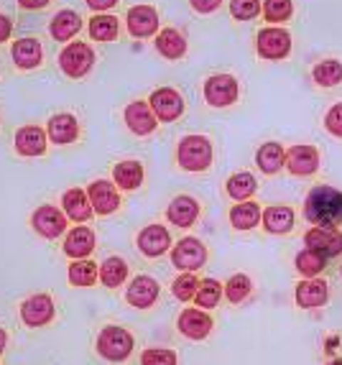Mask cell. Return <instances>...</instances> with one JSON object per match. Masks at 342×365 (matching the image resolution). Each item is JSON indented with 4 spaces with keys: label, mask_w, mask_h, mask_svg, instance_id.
<instances>
[{
    "label": "cell",
    "mask_w": 342,
    "mask_h": 365,
    "mask_svg": "<svg viewBox=\"0 0 342 365\" xmlns=\"http://www.w3.org/2000/svg\"><path fill=\"white\" fill-rule=\"evenodd\" d=\"M125 299L135 309H148L159 299V281L151 279V276H135L130 281V287L125 289Z\"/></svg>",
    "instance_id": "14"
},
{
    "label": "cell",
    "mask_w": 342,
    "mask_h": 365,
    "mask_svg": "<svg viewBox=\"0 0 342 365\" xmlns=\"http://www.w3.org/2000/svg\"><path fill=\"white\" fill-rule=\"evenodd\" d=\"M6 332H3V329H0V353H3V350H6Z\"/></svg>",
    "instance_id": "49"
},
{
    "label": "cell",
    "mask_w": 342,
    "mask_h": 365,
    "mask_svg": "<svg viewBox=\"0 0 342 365\" xmlns=\"http://www.w3.org/2000/svg\"><path fill=\"white\" fill-rule=\"evenodd\" d=\"M92 64H95V51H92V46H90V43H85V41L67 43V46H64V51L59 54L61 72L67 74V77H72V79L85 77V74L92 69Z\"/></svg>",
    "instance_id": "4"
},
{
    "label": "cell",
    "mask_w": 342,
    "mask_h": 365,
    "mask_svg": "<svg viewBox=\"0 0 342 365\" xmlns=\"http://www.w3.org/2000/svg\"><path fill=\"white\" fill-rule=\"evenodd\" d=\"M8 36H11V21L6 16H0V43L8 41Z\"/></svg>",
    "instance_id": "47"
},
{
    "label": "cell",
    "mask_w": 342,
    "mask_h": 365,
    "mask_svg": "<svg viewBox=\"0 0 342 365\" xmlns=\"http://www.w3.org/2000/svg\"><path fill=\"white\" fill-rule=\"evenodd\" d=\"M225 189H227V195H230V200L248 202L253 195H256L258 182H256V177H253L251 171H238V174H232V177L227 179Z\"/></svg>",
    "instance_id": "31"
},
{
    "label": "cell",
    "mask_w": 342,
    "mask_h": 365,
    "mask_svg": "<svg viewBox=\"0 0 342 365\" xmlns=\"http://www.w3.org/2000/svg\"><path fill=\"white\" fill-rule=\"evenodd\" d=\"M222 6V0H192V8L197 13H212Z\"/></svg>",
    "instance_id": "45"
},
{
    "label": "cell",
    "mask_w": 342,
    "mask_h": 365,
    "mask_svg": "<svg viewBox=\"0 0 342 365\" xmlns=\"http://www.w3.org/2000/svg\"><path fill=\"white\" fill-rule=\"evenodd\" d=\"M294 3L291 0H263V19L269 24H284L291 19Z\"/></svg>",
    "instance_id": "40"
},
{
    "label": "cell",
    "mask_w": 342,
    "mask_h": 365,
    "mask_svg": "<svg viewBox=\"0 0 342 365\" xmlns=\"http://www.w3.org/2000/svg\"><path fill=\"white\" fill-rule=\"evenodd\" d=\"M82 29V19H80V13H74V11H59L51 19V36L56 38V41H69V38L74 36V34H80Z\"/></svg>",
    "instance_id": "28"
},
{
    "label": "cell",
    "mask_w": 342,
    "mask_h": 365,
    "mask_svg": "<svg viewBox=\"0 0 342 365\" xmlns=\"http://www.w3.org/2000/svg\"><path fill=\"white\" fill-rule=\"evenodd\" d=\"M138 248H141L143 256L148 258H159L164 256L166 250L171 248V235L164 225H148L138 235Z\"/></svg>",
    "instance_id": "19"
},
{
    "label": "cell",
    "mask_w": 342,
    "mask_h": 365,
    "mask_svg": "<svg viewBox=\"0 0 342 365\" xmlns=\"http://www.w3.org/2000/svg\"><path fill=\"white\" fill-rule=\"evenodd\" d=\"M327 299H330V287H327L324 279L299 281V287H296V304L301 309H319V307L327 304Z\"/></svg>",
    "instance_id": "17"
},
{
    "label": "cell",
    "mask_w": 342,
    "mask_h": 365,
    "mask_svg": "<svg viewBox=\"0 0 342 365\" xmlns=\"http://www.w3.org/2000/svg\"><path fill=\"white\" fill-rule=\"evenodd\" d=\"M240 85L232 74H212V77L204 82V100H207L212 108H227L238 100Z\"/></svg>",
    "instance_id": "7"
},
{
    "label": "cell",
    "mask_w": 342,
    "mask_h": 365,
    "mask_svg": "<svg viewBox=\"0 0 342 365\" xmlns=\"http://www.w3.org/2000/svg\"><path fill=\"white\" fill-rule=\"evenodd\" d=\"M98 263L85 261V258H80V261H74L69 266V281H72L74 287H92L98 281Z\"/></svg>",
    "instance_id": "36"
},
{
    "label": "cell",
    "mask_w": 342,
    "mask_h": 365,
    "mask_svg": "<svg viewBox=\"0 0 342 365\" xmlns=\"http://www.w3.org/2000/svg\"><path fill=\"white\" fill-rule=\"evenodd\" d=\"M13 61L19 64L21 69H33L41 64V43L36 41V38H21V41L13 43Z\"/></svg>",
    "instance_id": "27"
},
{
    "label": "cell",
    "mask_w": 342,
    "mask_h": 365,
    "mask_svg": "<svg viewBox=\"0 0 342 365\" xmlns=\"http://www.w3.org/2000/svg\"><path fill=\"white\" fill-rule=\"evenodd\" d=\"M148 105H151L153 115L164 123L177 120V118L184 113V98L177 90H171V87H161V90L153 92Z\"/></svg>",
    "instance_id": "8"
},
{
    "label": "cell",
    "mask_w": 342,
    "mask_h": 365,
    "mask_svg": "<svg viewBox=\"0 0 342 365\" xmlns=\"http://www.w3.org/2000/svg\"><path fill=\"white\" fill-rule=\"evenodd\" d=\"M204 261H207V248H204V243H202L200 237H184V240H179L171 248V263L179 271L192 274V271L204 266Z\"/></svg>",
    "instance_id": "6"
},
{
    "label": "cell",
    "mask_w": 342,
    "mask_h": 365,
    "mask_svg": "<svg viewBox=\"0 0 342 365\" xmlns=\"http://www.w3.org/2000/svg\"><path fill=\"white\" fill-rule=\"evenodd\" d=\"M306 248L317 250L324 258L340 256L342 253V232L337 227H312L304 235Z\"/></svg>",
    "instance_id": "9"
},
{
    "label": "cell",
    "mask_w": 342,
    "mask_h": 365,
    "mask_svg": "<svg viewBox=\"0 0 342 365\" xmlns=\"http://www.w3.org/2000/svg\"><path fill=\"white\" fill-rule=\"evenodd\" d=\"M46 135L54 140L56 146H67L72 143L77 135H80V125H77V118L69 115V113H59L49 120V128H46Z\"/></svg>",
    "instance_id": "23"
},
{
    "label": "cell",
    "mask_w": 342,
    "mask_h": 365,
    "mask_svg": "<svg viewBox=\"0 0 342 365\" xmlns=\"http://www.w3.org/2000/svg\"><path fill=\"white\" fill-rule=\"evenodd\" d=\"M21 319L28 327H41V324L51 322L54 319V302L49 294H36V297L26 299L21 304Z\"/></svg>",
    "instance_id": "10"
},
{
    "label": "cell",
    "mask_w": 342,
    "mask_h": 365,
    "mask_svg": "<svg viewBox=\"0 0 342 365\" xmlns=\"http://www.w3.org/2000/svg\"><path fill=\"white\" fill-rule=\"evenodd\" d=\"M21 8H28V11H36V8L49 6V0H19Z\"/></svg>",
    "instance_id": "48"
},
{
    "label": "cell",
    "mask_w": 342,
    "mask_h": 365,
    "mask_svg": "<svg viewBox=\"0 0 342 365\" xmlns=\"http://www.w3.org/2000/svg\"><path fill=\"white\" fill-rule=\"evenodd\" d=\"M256 166L263 171V174H276V171H281V166H286V151H284L281 143H276V140L263 143V146L256 151Z\"/></svg>",
    "instance_id": "26"
},
{
    "label": "cell",
    "mask_w": 342,
    "mask_h": 365,
    "mask_svg": "<svg viewBox=\"0 0 342 365\" xmlns=\"http://www.w3.org/2000/svg\"><path fill=\"white\" fill-rule=\"evenodd\" d=\"M113 179L120 189H135L141 187L143 182V166L138 161H120V164L113 169Z\"/></svg>",
    "instance_id": "33"
},
{
    "label": "cell",
    "mask_w": 342,
    "mask_h": 365,
    "mask_svg": "<svg viewBox=\"0 0 342 365\" xmlns=\"http://www.w3.org/2000/svg\"><path fill=\"white\" fill-rule=\"evenodd\" d=\"M258 54L269 61H281L289 56L291 51V36L289 31L281 29V26H269L258 34V43H256Z\"/></svg>",
    "instance_id": "5"
},
{
    "label": "cell",
    "mask_w": 342,
    "mask_h": 365,
    "mask_svg": "<svg viewBox=\"0 0 342 365\" xmlns=\"http://www.w3.org/2000/svg\"><path fill=\"white\" fill-rule=\"evenodd\" d=\"M230 13L235 21H251L261 13V0H230Z\"/></svg>",
    "instance_id": "43"
},
{
    "label": "cell",
    "mask_w": 342,
    "mask_h": 365,
    "mask_svg": "<svg viewBox=\"0 0 342 365\" xmlns=\"http://www.w3.org/2000/svg\"><path fill=\"white\" fill-rule=\"evenodd\" d=\"M304 215L317 227L342 225V192L335 187H314L304 202Z\"/></svg>",
    "instance_id": "1"
},
{
    "label": "cell",
    "mask_w": 342,
    "mask_h": 365,
    "mask_svg": "<svg viewBox=\"0 0 342 365\" xmlns=\"http://www.w3.org/2000/svg\"><path fill=\"white\" fill-rule=\"evenodd\" d=\"M340 274H342V271H340Z\"/></svg>",
    "instance_id": "50"
},
{
    "label": "cell",
    "mask_w": 342,
    "mask_h": 365,
    "mask_svg": "<svg viewBox=\"0 0 342 365\" xmlns=\"http://www.w3.org/2000/svg\"><path fill=\"white\" fill-rule=\"evenodd\" d=\"M61 207H64V215H67L69 220H74V222H87V220L92 217V212H95L90 197H87V192H82V189H69V192H64Z\"/></svg>",
    "instance_id": "21"
},
{
    "label": "cell",
    "mask_w": 342,
    "mask_h": 365,
    "mask_svg": "<svg viewBox=\"0 0 342 365\" xmlns=\"http://www.w3.org/2000/svg\"><path fill=\"white\" fill-rule=\"evenodd\" d=\"M87 197H90L92 210H95L98 215H110L120 207V197H118L115 184L108 182V179L92 182L90 189H87Z\"/></svg>",
    "instance_id": "13"
},
{
    "label": "cell",
    "mask_w": 342,
    "mask_h": 365,
    "mask_svg": "<svg viewBox=\"0 0 342 365\" xmlns=\"http://www.w3.org/2000/svg\"><path fill=\"white\" fill-rule=\"evenodd\" d=\"M179 358L174 350H166V347H148L141 355V365H177Z\"/></svg>",
    "instance_id": "41"
},
{
    "label": "cell",
    "mask_w": 342,
    "mask_h": 365,
    "mask_svg": "<svg viewBox=\"0 0 342 365\" xmlns=\"http://www.w3.org/2000/svg\"><path fill=\"white\" fill-rule=\"evenodd\" d=\"M251 289H253V281L248 279V276L235 274V276H230V281L222 287V294H225V299L230 302V304H240V302H245V299H248Z\"/></svg>",
    "instance_id": "39"
},
{
    "label": "cell",
    "mask_w": 342,
    "mask_h": 365,
    "mask_svg": "<svg viewBox=\"0 0 342 365\" xmlns=\"http://www.w3.org/2000/svg\"><path fill=\"white\" fill-rule=\"evenodd\" d=\"M177 161L187 171H204L212 164V143L204 135H184L177 146Z\"/></svg>",
    "instance_id": "2"
},
{
    "label": "cell",
    "mask_w": 342,
    "mask_h": 365,
    "mask_svg": "<svg viewBox=\"0 0 342 365\" xmlns=\"http://www.w3.org/2000/svg\"><path fill=\"white\" fill-rule=\"evenodd\" d=\"M92 250H95V232L90 227H74L67 235V240H64V253L69 258H74V261L87 258Z\"/></svg>",
    "instance_id": "25"
},
{
    "label": "cell",
    "mask_w": 342,
    "mask_h": 365,
    "mask_svg": "<svg viewBox=\"0 0 342 365\" xmlns=\"http://www.w3.org/2000/svg\"><path fill=\"white\" fill-rule=\"evenodd\" d=\"M261 220H263V227L271 235H286L294 227V210L286 207V205H271V207L263 210Z\"/></svg>",
    "instance_id": "22"
},
{
    "label": "cell",
    "mask_w": 342,
    "mask_h": 365,
    "mask_svg": "<svg viewBox=\"0 0 342 365\" xmlns=\"http://www.w3.org/2000/svg\"><path fill=\"white\" fill-rule=\"evenodd\" d=\"M166 217H169L171 225L177 227H192L195 225V220L200 217V202L195 197H177V200H171L169 210H166Z\"/></svg>",
    "instance_id": "20"
},
{
    "label": "cell",
    "mask_w": 342,
    "mask_h": 365,
    "mask_svg": "<svg viewBox=\"0 0 342 365\" xmlns=\"http://www.w3.org/2000/svg\"><path fill=\"white\" fill-rule=\"evenodd\" d=\"M31 225H33V230H36L38 235L51 240V237H59L61 232L67 230V215L59 212V210L51 207V205H43V207H38L36 212H33Z\"/></svg>",
    "instance_id": "12"
},
{
    "label": "cell",
    "mask_w": 342,
    "mask_h": 365,
    "mask_svg": "<svg viewBox=\"0 0 342 365\" xmlns=\"http://www.w3.org/2000/svg\"><path fill=\"white\" fill-rule=\"evenodd\" d=\"M125 125L130 128V133L135 135H148L156 130V125H159V118L153 115V110L148 103H143V100H138V103H130L128 108H125Z\"/></svg>",
    "instance_id": "16"
},
{
    "label": "cell",
    "mask_w": 342,
    "mask_h": 365,
    "mask_svg": "<svg viewBox=\"0 0 342 365\" xmlns=\"http://www.w3.org/2000/svg\"><path fill=\"white\" fill-rule=\"evenodd\" d=\"M324 263H327V258H324L322 253L306 248L296 256V271H299L301 276H306V279H317L324 271Z\"/></svg>",
    "instance_id": "35"
},
{
    "label": "cell",
    "mask_w": 342,
    "mask_h": 365,
    "mask_svg": "<svg viewBox=\"0 0 342 365\" xmlns=\"http://www.w3.org/2000/svg\"><path fill=\"white\" fill-rule=\"evenodd\" d=\"M179 332L184 337H190V340H204L209 335V329H212V317L207 312L202 309H184L179 314V322H177Z\"/></svg>",
    "instance_id": "18"
},
{
    "label": "cell",
    "mask_w": 342,
    "mask_h": 365,
    "mask_svg": "<svg viewBox=\"0 0 342 365\" xmlns=\"http://www.w3.org/2000/svg\"><path fill=\"white\" fill-rule=\"evenodd\" d=\"M16 151L21 156H41L46 151V133L38 125H26L16 133Z\"/></svg>",
    "instance_id": "24"
},
{
    "label": "cell",
    "mask_w": 342,
    "mask_h": 365,
    "mask_svg": "<svg viewBox=\"0 0 342 365\" xmlns=\"http://www.w3.org/2000/svg\"><path fill=\"white\" fill-rule=\"evenodd\" d=\"M220 297H222L220 281L202 279L200 289H197V294H195V302H197V307H202V309H212V307L220 304Z\"/></svg>",
    "instance_id": "37"
},
{
    "label": "cell",
    "mask_w": 342,
    "mask_h": 365,
    "mask_svg": "<svg viewBox=\"0 0 342 365\" xmlns=\"http://www.w3.org/2000/svg\"><path fill=\"white\" fill-rule=\"evenodd\" d=\"M286 169L291 171L294 177H312L314 171L319 169V151L314 146H294L286 151Z\"/></svg>",
    "instance_id": "11"
},
{
    "label": "cell",
    "mask_w": 342,
    "mask_h": 365,
    "mask_svg": "<svg viewBox=\"0 0 342 365\" xmlns=\"http://www.w3.org/2000/svg\"><path fill=\"white\" fill-rule=\"evenodd\" d=\"M98 353L103 355L105 360H113V363H120L125 360L130 353H133V335L128 329L123 327H105L98 337Z\"/></svg>",
    "instance_id": "3"
},
{
    "label": "cell",
    "mask_w": 342,
    "mask_h": 365,
    "mask_svg": "<svg viewBox=\"0 0 342 365\" xmlns=\"http://www.w3.org/2000/svg\"><path fill=\"white\" fill-rule=\"evenodd\" d=\"M197 289H200V281H197V276L195 274H184V276H179V279L174 281L171 292H174V297H177L179 302H190V299H195Z\"/></svg>",
    "instance_id": "42"
},
{
    "label": "cell",
    "mask_w": 342,
    "mask_h": 365,
    "mask_svg": "<svg viewBox=\"0 0 342 365\" xmlns=\"http://www.w3.org/2000/svg\"><path fill=\"white\" fill-rule=\"evenodd\" d=\"M324 128L327 133H332L335 138H342V103L332 105L327 110V115H324Z\"/></svg>",
    "instance_id": "44"
},
{
    "label": "cell",
    "mask_w": 342,
    "mask_h": 365,
    "mask_svg": "<svg viewBox=\"0 0 342 365\" xmlns=\"http://www.w3.org/2000/svg\"><path fill=\"white\" fill-rule=\"evenodd\" d=\"M120 31V24H118L115 16H95L90 21V36L95 41H113Z\"/></svg>",
    "instance_id": "38"
},
{
    "label": "cell",
    "mask_w": 342,
    "mask_h": 365,
    "mask_svg": "<svg viewBox=\"0 0 342 365\" xmlns=\"http://www.w3.org/2000/svg\"><path fill=\"white\" fill-rule=\"evenodd\" d=\"M115 3L118 0H87V6H90L92 11H110Z\"/></svg>",
    "instance_id": "46"
},
{
    "label": "cell",
    "mask_w": 342,
    "mask_h": 365,
    "mask_svg": "<svg viewBox=\"0 0 342 365\" xmlns=\"http://www.w3.org/2000/svg\"><path fill=\"white\" fill-rule=\"evenodd\" d=\"M125 24H128L130 36L146 38L159 29V13L151 6H133L128 11V16H125Z\"/></svg>",
    "instance_id": "15"
},
{
    "label": "cell",
    "mask_w": 342,
    "mask_h": 365,
    "mask_svg": "<svg viewBox=\"0 0 342 365\" xmlns=\"http://www.w3.org/2000/svg\"><path fill=\"white\" fill-rule=\"evenodd\" d=\"M312 79L319 87H335L342 82V64L337 59L317 61L312 69Z\"/></svg>",
    "instance_id": "34"
},
{
    "label": "cell",
    "mask_w": 342,
    "mask_h": 365,
    "mask_svg": "<svg viewBox=\"0 0 342 365\" xmlns=\"http://www.w3.org/2000/svg\"><path fill=\"white\" fill-rule=\"evenodd\" d=\"M156 49L166 59H182L187 54V41H184V36L177 29H164L156 36Z\"/></svg>",
    "instance_id": "30"
},
{
    "label": "cell",
    "mask_w": 342,
    "mask_h": 365,
    "mask_svg": "<svg viewBox=\"0 0 342 365\" xmlns=\"http://www.w3.org/2000/svg\"><path fill=\"white\" fill-rule=\"evenodd\" d=\"M261 205H256V202H238L230 210V222L235 230H253L261 222Z\"/></svg>",
    "instance_id": "29"
},
{
    "label": "cell",
    "mask_w": 342,
    "mask_h": 365,
    "mask_svg": "<svg viewBox=\"0 0 342 365\" xmlns=\"http://www.w3.org/2000/svg\"><path fill=\"white\" fill-rule=\"evenodd\" d=\"M125 279H128V263L118 256L105 258L103 266H100V281H103V287L118 289V287H123Z\"/></svg>",
    "instance_id": "32"
}]
</instances>
